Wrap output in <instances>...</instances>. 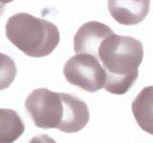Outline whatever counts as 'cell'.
<instances>
[{
    "instance_id": "6da1fadb",
    "label": "cell",
    "mask_w": 153,
    "mask_h": 143,
    "mask_svg": "<svg viewBox=\"0 0 153 143\" xmlns=\"http://www.w3.org/2000/svg\"><path fill=\"white\" fill-rule=\"evenodd\" d=\"M25 108L36 127L68 133L82 130L90 118L87 104L81 99L46 88L33 90L26 99Z\"/></svg>"
},
{
    "instance_id": "7a4b0ae2",
    "label": "cell",
    "mask_w": 153,
    "mask_h": 143,
    "mask_svg": "<svg viewBox=\"0 0 153 143\" xmlns=\"http://www.w3.org/2000/svg\"><path fill=\"white\" fill-rule=\"evenodd\" d=\"M97 57L107 74L104 89L110 94H124L138 78L143 48L140 40L112 33L100 45Z\"/></svg>"
},
{
    "instance_id": "3957f363",
    "label": "cell",
    "mask_w": 153,
    "mask_h": 143,
    "mask_svg": "<svg viewBox=\"0 0 153 143\" xmlns=\"http://www.w3.org/2000/svg\"><path fill=\"white\" fill-rule=\"evenodd\" d=\"M6 35L12 44L31 57L49 55L60 40L55 24L26 13L13 14L8 19Z\"/></svg>"
},
{
    "instance_id": "277c9868",
    "label": "cell",
    "mask_w": 153,
    "mask_h": 143,
    "mask_svg": "<svg viewBox=\"0 0 153 143\" xmlns=\"http://www.w3.org/2000/svg\"><path fill=\"white\" fill-rule=\"evenodd\" d=\"M63 74L68 83L89 93L105 87L107 74L100 60L90 55H76L66 62Z\"/></svg>"
},
{
    "instance_id": "5b68a950",
    "label": "cell",
    "mask_w": 153,
    "mask_h": 143,
    "mask_svg": "<svg viewBox=\"0 0 153 143\" xmlns=\"http://www.w3.org/2000/svg\"><path fill=\"white\" fill-rule=\"evenodd\" d=\"M112 33L114 32L103 23L97 21L84 23L74 37V51L76 55L84 54L97 57L100 45Z\"/></svg>"
},
{
    "instance_id": "8992f818",
    "label": "cell",
    "mask_w": 153,
    "mask_h": 143,
    "mask_svg": "<svg viewBox=\"0 0 153 143\" xmlns=\"http://www.w3.org/2000/svg\"><path fill=\"white\" fill-rule=\"evenodd\" d=\"M108 10L112 17L118 23L126 26L136 25L142 22L149 12L150 1H108Z\"/></svg>"
},
{
    "instance_id": "52a82bcc",
    "label": "cell",
    "mask_w": 153,
    "mask_h": 143,
    "mask_svg": "<svg viewBox=\"0 0 153 143\" xmlns=\"http://www.w3.org/2000/svg\"><path fill=\"white\" fill-rule=\"evenodd\" d=\"M132 113L142 130L153 136V86L138 94L132 102Z\"/></svg>"
},
{
    "instance_id": "ba28073f",
    "label": "cell",
    "mask_w": 153,
    "mask_h": 143,
    "mask_svg": "<svg viewBox=\"0 0 153 143\" xmlns=\"http://www.w3.org/2000/svg\"><path fill=\"white\" fill-rule=\"evenodd\" d=\"M24 131L25 125L16 111L0 108V143H13Z\"/></svg>"
},
{
    "instance_id": "9c48e42d",
    "label": "cell",
    "mask_w": 153,
    "mask_h": 143,
    "mask_svg": "<svg viewBox=\"0 0 153 143\" xmlns=\"http://www.w3.org/2000/svg\"><path fill=\"white\" fill-rule=\"evenodd\" d=\"M16 65L7 55L0 52V91L10 87L16 75Z\"/></svg>"
},
{
    "instance_id": "30bf717a",
    "label": "cell",
    "mask_w": 153,
    "mask_h": 143,
    "mask_svg": "<svg viewBox=\"0 0 153 143\" xmlns=\"http://www.w3.org/2000/svg\"><path fill=\"white\" fill-rule=\"evenodd\" d=\"M29 143H56L55 139H53L47 135H40L33 136Z\"/></svg>"
},
{
    "instance_id": "8fae6325",
    "label": "cell",
    "mask_w": 153,
    "mask_h": 143,
    "mask_svg": "<svg viewBox=\"0 0 153 143\" xmlns=\"http://www.w3.org/2000/svg\"><path fill=\"white\" fill-rule=\"evenodd\" d=\"M7 3H8V1H0V15L3 13L5 6H6Z\"/></svg>"
}]
</instances>
